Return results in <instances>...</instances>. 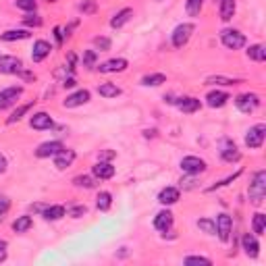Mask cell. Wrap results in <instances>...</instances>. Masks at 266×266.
Returning <instances> with one entry per match:
<instances>
[{"label":"cell","instance_id":"obj_25","mask_svg":"<svg viewBox=\"0 0 266 266\" xmlns=\"http://www.w3.org/2000/svg\"><path fill=\"white\" fill-rule=\"evenodd\" d=\"M131 17H133V11H131V8H123V11H119V13L110 19V25H112L114 29H119V27H123V25H125V23L131 19Z\"/></svg>","mask_w":266,"mask_h":266},{"label":"cell","instance_id":"obj_30","mask_svg":"<svg viewBox=\"0 0 266 266\" xmlns=\"http://www.w3.org/2000/svg\"><path fill=\"white\" fill-rule=\"evenodd\" d=\"M31 108H33V102H27V104L19 106V108H17V110H13V114H11V117H8V119H6V123H8V125H13V123L21 121V119H23L25 114H27Z\"/></svg>","mask_w":266,"mask_h":266},{"label":"cell","instance_id":"obj_14","mask_svg":"<svg viewBox=\"0 0 266 266\" xmlns=\"http://www.w3.org/2000/svg\"><path fill=\"white\" fill-rule=\"evenodd\" d=\"M87 102H90V92H87V90H79L75 94L67 96V100L63 102V106H65V108H77V106L87 104Z\"/></svg>","mask_w":266,"mask_h":266},{"label":"cell","instance_id":"obj_41","mask_svg":"<svg viewBox=\"0 0 266 266\" xmlns=\"http://www.w3.org/2000/svg\"><path fill=\"white\" fill-rule=\"evenodd\" d=\"M96 58H98V54H96V50H87L83 54V67H94L96 65Z\"/></svg>","mask_w":266,"mask_h":266},{"label":"cell","instance_id":"obj_10","mask_svg":"<svg viewBox=\"0 0 266 266\" xmlns=\"http://www.w3.org/2000/svg\"><path fill=\"white\" fill-rule=\"evenodd\" d=\"M220 158H223L225 162H237L241 154H239V150L235 146V141L231 139H225L223 144H220Z\"/></svg>","mask_w":266,"mask_h":266},{"label":"cell","instance_id":"obj_38","mask_svg":"<svg viewBox=\"0 0 266 266\" xmlns=\"http://www.w3.org/2000/svg\"><path fill=\"white\" fill-rule=\"evenodd\" d=\"M23 23L25 25H27V27H40V25H42V17L40 15H25L23 17Z\"/></svg>","mask_w":266,"mask_h":266},{"label":"cell","instance_id":"obj_28","mask_svg":"<svg viewBox=\"0 0 266 266\" xmlns=\"http://www.w3.org/2000/svg\"><path fill=\"white\" fill-rule=\"evenodd\" d=\"M0 38L4 42H15V40H27L29 38V31L27 29H8L4 33H0Z\"/></svg>","mask_w":266,"mask_h":266},{"label":"cell","instance_id":"obj_7","mask_svg":"<svg viewBox=\"0 0 266 266\" xmlns=\"http://www.w3.org/2000/svg\"><path fill=\"white\" fill-rule=\"evenodd\" d=\"M181 171L187 173V175H200L206 171V162L198 156H185L181 160Z\"/></svg>","mask_w":266,"mask_h":266},{"label":"cell","instance_id":"obj_18","mask_svg":"<svg viewBox=\"0 0 266 266\" xmlns=\"http://www.w3.org/2000/svg\"><path fill=\"white\" fill-rule=\"evenodd\" d=\"M92 173H94V177L96 179H112L114 177V166L110 164V162H96L94 166H92Z\"/></svg>","mask_w":266,"mask_h":266},{"label":"cell","instance_id":"obj_17","mask_svg":"<svg viewBox=\"0 0 266 266\" xmlns=\"http://www.w3.org/2000/svg\"><path fill=\"white\" fill-rule=\"evenodd\" d=\"M75 156H77V154H75V150H67V148H63V150H60V152L54 156V166L63 171V168H67V166L73 164Z\"/></svg>","mask_w":266,"mask_h":266},{"label":"cell","instance_id":"obj_44","mask_svg":"<svg viewBox=\"0 0 266 266\" xmlns=\"http://www.w3.org/2000/svg\"><path fill=\"white\" fill-rule=\"evenodd\" d=\"M94 44L98 46L100 50H110V40L108 38H96Z\"/></svg>","mask_w":266,"mask_h":266},{"label":"cell","instance_id":"obj_33","mask_svg":"<svg viewBox=\"0 0 266 266\" xmlns=\"http://www.w3.org/2000/svg\"><path fill=\"white\" fill-rule=\"evenodd\" d=\"M141 83H144L146 87H156V85L166 83V77L162 73H152V75H146L144 79H141Z\"/></svg>","mask_w":266,"mask_h":266},{"label":"cell","instance_id":"obj_20","mask_svg":"<svg viewBox=\"0 0 266 266\" xmlns=\"http://www.w3.org/2000/svg\"><path fill=\"white\" fill-rule=\"evenodd\" d=\"M154 227L158 229V231H168V229L173 227V214L168 210H160L154 216Z\"/></svg>","mask_w":266,"mask_h":266},{"label":"cell","instance_id":"obj_15","mask_svg":"<svg viewBox=\"0 0 266 266\" xmlns=\"http://www.w3.org/2000/svg\"><path fill=\"white\" fill-rule=\"evenodd\" d=\"M241 250L245 252V256H250V258H256L260 252V243H258V239H256L254 235L250 233H245L241 237Z\"/></svg>","mask_w":266,"mask_h":266},{"label":"cell","instance_id":"obj_39","mask_svg":"<svg viewBox=\"0 0 266 266\" xmlns=\"http://www.w3.org/2000/svg\"><path fill=\"white\" fill-rule=\"evenodd\" d=\"M17 8H21V11H35V6H38V0H17Z\"/></svg>","mask_w":266,"mask_h":266},{"label":"cell","instance_id":"obj_22","mask_svg":"<svg viewBox=\"0 0 266 266\" xmlns=\"http://www.w3.org/2000/svg\"><path fill=\"white\" fill-rule=\"evenodd\" d=\"M67 214V210L65 206H60V204H54V206H46L42 210V216L46 218V220H60Z\"/></svg>","mask_w":266,"mask_h":266},{"label":"cell","instance_id":"obj_29","mask_svg":"<svg viewBox=\"0 0 266 266\" xmlns=\"http://www.w3.org/2000/svg\"><path fill=\"white\" fill-rule=\"evenodd\" d=\"M247 58L256 60V63H264V60H266V48L262 46V44L250 46V50H247Z\"/></svg>","mask_w":266,"mask_h":266},{"label":"cell","instance_id":"obj_24","mask_svg":"<svg viewBox=\"0 0 266 266\" xmlns=\"http://www.w3.org/2000/svg\"><path fill=\"white\" fill-rule=\"evenodd\" d=\"M33 227V218L23 214V216H17V220H13V231L15 233H25L29 231V229Z\"/></svg>","mask_w":266,"mask_h":266},{"label":"cell","instance_id":"obj_37","mask_svg":"<svg viewBox=\"0 0 266 266\" xmlns=\"http://www.w3.org/2000/svg\"><path fill=\"white\" fill-rule=\"evenodd\" d=\"M198 227L202 229V231H206L208 235H216V227H214V223H212L210 218H200L198 220Z\"/></svg>","mask_w":266,"mask_h":266},{"label":"cell","instance_id":"obj_42","mask_svg":"<svg viewBox=\"0 0 266 266\" xmlns=\"http://www.w3.org/2000/svg\"><path fill=\"white\" fill-rule=\"evenodd\" d=\"M87 212L85 206H73V208H67V214L69 216H73V218H79V216H83Z\"/></svg>","mask_w":266,"mask_h":266},{"label":"cell","instance_id":"obj_47","mask_svg":"<svg viewBox=\"0 0 266 266\" xmlns=\"http://www.w3.org/2000/svg\"><path fill=\"white\" fill-rule=\"evenodd\" d=\"M6 166H8V162H6V158H4V154H0V175H2V173L6 171Z\"/></svg>","mask_w":266,"mask_h":266},{"label":"cell","instance_id":"obj_48","mask_svg":"<svg viewBox=\"0 0 266 266\" xmlns=\"http://www.w3.org/2000/svg\"><path fill=\"white\" fill-rule=\"evenodd\" d=\"M54 35H56V42H58V44H63V40H65L63 29H60V27H54Z\"/></svg>","mask_w":266,"mask_h":266},{"label":"cell","instance_id":"obj_36","mask_svg":"<svg viewBox=\"0 0 266 266\" xmlns=\"http://www.w3.org/2000/svg\"><path fill=\"white\" fill-rule=\"evenodd\" d=\"M73 183L77 185V187H85V189H92L94 185H96L92 177H87V175H79V177H75Z\"/></svg>","mask_w":266,"mask_h":266},{"label":"cell","instance_id":"obj_34","mask_svg":"<svg viewBox=\"0 0 266 266\" xmlns=\"http://www.w3.org/2000/svg\"><path fill=\"white\" fill-rule=\"evenodd\" d=\"M252 229H254V235H264V229H266V216L262 212L254 214L252 218Z\"/></svg>","mask_w":266,"mask_h":266},{"label":"cell","instance_id":"obj_9","mask_svg":"<svg viewBox=\"0 0 266 266\" xmlns=\"http://www.w3.org/2000/svg\"><path fill=\"white\" fill-rule=\"evenodd\" d=\"M21 71H23L21 58H17V56H0V73L15 75V73H21Z\"/></svg>","mask_w":266,"mask_h":266},{"label":"cell","instance_id":"obj_43","mask_svg":"<svg viewBox=\"0 0 266 266\" xmlns=\"http://www.w3.org/2000/svg\"><path fill=\"white\" fill-rule=\"evenodd\" d=\"M8 208H11V200H8L6 196H0V218L6 214Z\"/></svg>","mask_w":266,"mask_h":266},{"label":"cell","instance_id":"obj_4","mask_svg":"<svg viewBox=\"0 0 266 266\" xmlns=\"http://www.w3.org/2000/svg\"><path fill=\"white\" fill-rule=\"evenodd\" d=\"M235 106L241 112H254L256 108L260 106V96L258 94H239L237 98H235Z\"/></svg>","mask_w":266,"mask_h":266},{"label":"cell","instance_id":"obj_32","mask_svg":"<svg viewBox=\"0 0 266 266\" xmlns=\"http://www.w3.org/2000/svg\"><path fill=\"white\" fill-rule=\"evenodd\" d=\"M96 206H98V210L106 212L112 206V193L110 191H100L98 198H96Z\"/></svg>","mask_w":266,"mask_h":266},{"label":"cell","instance_id":"obj_1","mask_svg":"<svg viewBox=\"0 0 266 266\" xmlns=\"http://www.w3.org/2000/svg\"><path fill=\"white\" fill-rule=\"evenodd\" d=\"M264 196H266V173L258 171V173H254V179L250 183V200L256 206H260L264 202Z\"/></svg>","mask_w":266,"mask_h":266},{"label":"cell","instance_id":"obj_13","mask_svg":"<svg viewBox=\"0 0 266 266\" xmlns=\"http://www.w3.org/2000/svg\"><path fill=\"white\" fill-rule=\"evenodd\" d=\"M29 125L38 131H44V129H50L52 125H54V121H52V117L48 112H35V114H31Z\"/></svg>","mask_w":266,"mask_h":266},{"label":"cell","instance_id":"obj_35","mask_svg":"<svg viewBox=\"0 0 266 266\" xmlns=\"http://www.w3.org/2000/svg\"><path fill=\"white\" fill-rule=\"evenodd\" d=\"M204 6V0H185V11L189 17H198Z\"/></svg>","mask_w":266,"mask_h":266},{"label":"cell","instance_id":"obj_40","mask_svg":"<svg viewBox=\"0 0 266 266\" xmlns=\"http://www.w3.org/2000/svg\"><path fill=\"white\" fill-rule=\"evenodd\" d=\"M185 264H204V266H210L212 260L210 258H204V256H187V258H185Z\"/></svg>","mask_w":266,"mask_h":266},{"label":"cell","instance_id":"obj_6","mask_svg":"<svg viewBox=\"0 0 266 266\" xmlns=\"http://www.w3.org/2000/svg\"><path fill=\"white\" fill-rule=\"evenodd\" d=\"M21 94H23V85L4 87V90L0 92V110H4V108H8V106H13L17 100H19Z\"/></svg>","mask_w":266,"mask_h":266},{"label":"cell","instance_id":"obj_21","mask_svg":"<svg viewBox=\"0 0 266 266\" xmlns=\"http://www.w3.org/2000/svg\"><path fill=\"white\" fill-rule=\"evenodd\" d=\"M227 100H231V98H229V94L227 92H220V90L210 92L206 96V104L210 106V108H220V106L227 104Z\"/></svg>","mask_w":266,"mask_h":266},{"label":"cell","instance_id":"obj_2","mask_svg":"<svg viewBox=\"0 0 266 266\" xmlns=\"http://www.w3.org/2000/svg\"><path fill=\"white\" fill-rule=\"evenodd\" d=\"M220 42H223L229 50H239L245 46L247 40H245V35L237 29H223L220 31Z\"/></svg>","mask_w":266,"mask_h":266},{"label":"cell","instance_id":"obj_46","mask_svg":"<svg viewBox=\"0 0 266 266\" xmlns=\"http://www.w3.org/2000/svg\"><path fill=\"white\" fill-rule=\"evenodd\" d=\"M63 85H65V87H75V85H77V79H75V77H65Z\"/></svg>","mask_w":266,"mask_h":266},{"label":"cell","instance_id":"obj_49","mask_svg":"<svg viewBox=\"0 0 266 266\" xmlns=\"http://www.w3.org/2000/svg\"><path fill=\"white\" fill-rule=\"evenodd\" d=\"M6 260V247H0V262Z\"/></svg>","mask_w":266,"mask_h":266},{"label":"cell","instance_id":"obj_5","mask_svg":"<svg viewBox=\"0 0 266 266\" xmlns=\"http://www.w3.org/2000/svg\"><path fill=\"white\" fill-rule=\"evenodd\" d=\"M264 135H266V125L264 123H258V125L250 127V131H247L245 135V146L247 148H260L264 144Z\"/></svg>","mask_w":266,"mask_h":266},{"label":"cell","instance_id":"obj_11","mask_svg":"<svg viewBox=\"0 0 266 266\" xmlns=\"http://www.w3.org/2000/svg\"><path fill=\"white\" fill-rule=\"evenodd\" d=\"M129 67V63L125 58H110V60H106V63L98 65V71L100 73H123Z\"/></svg>","mask_w":266,"mask_h":266},{"label":"cell","instance_id":"obj_27","mask_svg":"<svg viewBox=\"0 0 266 266\" xmlns=\"http://www.w3.org/2000/svg\"><path fill=\"white\" fill-rule=\"evenodd\" d=\"M235 15V0H220V19L231 21Z\"/></svg>","mask_w":266,"mask_h":266},{"label":"cell","instance_id":"obj_3","mask_svg":"<svg viewBox=\"0 0 266 266\" xmlns=\"http://www.w3.org/2000/svg\"><path fill=\"white\" fill-rule=\"evenodd\" d=\"M196 31V27H193V23H181V25H177L175 31H173V46L175 48H183L185 44L189 42L191 38V33Z\"/></svg>","mask_w":266,"mask_h":266},{"label":"cell","instance_id":"obj_50","mask_svg":"<svg viewBox=\"0 0 266 266\" xmlns=\"http://www.w3.org/2000/svg\"><path fill=\"white\" fill-rule=\"evenodd\" d=\"M6 245H8V243L4 241V239H0V247H6Z\"/></svg>","mask_w":266,"mask_h":266},{"label":"cell","instance_id":"obj_26","mask_svg":"<svg viewBox=\"0 0 266 266\" xmlns=\"http://www.w3.org/2000/svg\"><path fill=\"white\" fill-rule=\"evenodd\" d=\"M179 106V110H183V112H187V114H191V112H196V110H200V106H202V102L198 100V98H181V102L177 104Z\"/></svg>","mask_w":266,"mask_h":266},{"label":"cell","instance_id":"obj_8","mask_svg":"<svg viewBox=\"0 0 266 266\" xmlns=\"http://www.w3.org/2000/svg\"><path fill=\"white\" fill-rule=\"evenodd\" d=\"M214 227H216V233H218L220 241H229V237H231V227H233L231 216L229 214H218L216 220H214Z\"/></svg>","mask_w":266,"mask_h":266},{"label":"cell","instance_id":"obj_19","mask_svg":"<svg viewBox=\"0 0 266 266\" xmlns=\"http://www.w3.org/2000/svg\"><path fill=\"white\" fill-rule=\"evenodd\" d=\"M181 198V193L177 187H164L160 193H158V202L164 204V206H173V204H177Z\"/></svg>","mask_w":266,"mask_h":266},{"label":"cell","instance_id":"obj_45","mask_svg":"<svg viewBox=\"0 0 266 266\" xmlns=\"http://www.w3.org/2000/svg\"><path fill=\"white\" fill-rule=\"evenodd\" d=\"M81 11H83V13H94L96 6H94V2H83V4H81Z\"/></svg>","mask_w":266,"mask_h":266},{"label":"cell","instance_id":"obj_16","mask_svg":"<svg viewBox=\"0 0 266 266\" xmlns=\"http://www.w3.org/2000/svg\"><path fill=\"white\" fill-rule=\"evenodd\" d=\"M50 50H52V46H50L46 40L33 42V48H31V58H33V63H40V60H44V58L50 54Z\"/></svg>","mask_w":266,"mask_h":266},{"label":"cell","instance_id":"obj_23","mask_svg":"<svg viewBox=\"0 0 266 266\" xmlns=\"http://www.w3.org/2000/svg\"><path fill=\"white\" fill-rule=\"evenodd\" d=\"M98 94L102 96V98H117V96H121V87L117 83L106 81V83L98 85Z\"/></svg>","mask_w":266,"mask_h":266},{"label":"cell","instance_id":"obj_12","mask_svg":"<svg viewBox=\"0 0 266 266\" xmlns=\"http://www.w3.org/2000/svg\"><path fill=\"white\" fill-rule=\"evenodd\" d=\"M65 146L60 141H46V144H40L38 150H35V156L38 158H50V156H56L60 150Z\"/></svg>","mask_w":266,"mask_h":266},{"label":"cell","instance_id":"obj_31","mask_svg":"<svg viewBox=\"0 0 266 266\" xmlns=\"http://www.w3.org/2000/svg\"><path fill=\"white\" fill-rule=\"evenodd\" d=\"M237 83H241V79H231L223 75H214L206 79V85H237Z\"/></svg>","mask_w":266,"mask_h":266}]
</instances>
